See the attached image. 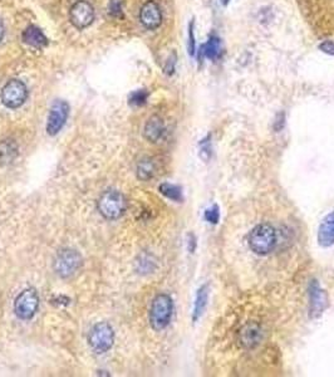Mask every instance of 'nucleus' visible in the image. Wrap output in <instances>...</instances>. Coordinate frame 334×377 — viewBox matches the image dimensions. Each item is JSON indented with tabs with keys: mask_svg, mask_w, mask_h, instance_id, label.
<instances>
[{
	"mask_svg": "<svg viewBox=\"0 0 334 377\" xmlns=\"http://www.w3.org/2000/svg\"><path fill=\"white\" fill-rule=\"evenodd\" d=\"M278 231L270 223H259L249 231L248 246L254 254L260 257L273 253L277 248Z\"/></svg>",
	"mask_w": 334,
	"mask_h": 377,
	"instance_id": "nucleus-1",
	"label": "nucleus"
},
{
	"mask_svg": "<svg viewBox=\"0 0 334 377\" xmlns=\"http://www.w3.org/2000/svg\"><path fill=\"white\" fill-rule=\"evenodd\" d=\"M97 208L101 215L107 220H116L124 214L127 209V201L123 194L117 190H107L99 196Z\"/></svg>",
	"mask_w": 334,
	"mask_h": 377,
	"instance_id": "nucleus-2",
	"label": "nucleus"
},
{
	"mask_svg": "<svg viewBox=\"0 0 334 377\" xmlns=\"http://www.w3.org/2000/svg\"><path fill=\"white\" fill-rule=\"evenodd\" d=\"M173 315V302L170 295L159 294L152 300L150 308V323L156 331H162L170 325Z\"/></svg>",
	"mask_w": 334,
	"mask_h": 377,
	"instance_id": "nucleus-3",
	"label": "nucleus"
},
{
	"mask_svg": "<svg viewBox=\"0 0 334 377\" xmlns=\"http://www.w3.org/2000/svg\"><path fill=\"white\" fill-rule=\"evenodd\" d=\"M114 332L111 325L107 322H99L91 330L88 336V343L96 353H104L113 346Z\"/></svg>",
	"mask_w": 334,
	"mask_h": 377,
	"instance_id": "nucleus-4",
	"label": "nucleus"
},
{
	"mask_svg": "<svg viewBox=\"0 0 334 377\" xmlns=\"http://www.w3.org/2000/svg\"><path fill=\"white\" fill-rule=\"evenodd\" d=\"M82 266V258L75 249H63L54 259V271L62 278L75 276Z\"/></svg>",
	"mask_w": 334,
	"mask_h": 377,
	"instance_id": "nucleus-5",
	"label": "nucleus"
},
{
	"mask_svg": "<svg viewBox=\"0 0 334 377\" xmlns=\"http://www.w3.org/2000/svg\"><path fill=\"white\" fill-rule=\"evenodd\" d=\"M38 307H39V297L33 288L24 289L15 298L14 310L20 320H30L34 317Z\"/></svg>",
	"mask_w": 334,
	"mask_h": 377,
	"instance_id": "nucleus-6",
	"label": "nucleus"
},
{
	"mask_svg": "<svg viewBox=\"0 0 334 377\" xmlns=\"http://www.w3.org/2000/svg\"><path fill=\"white\" fill-rule=\"evenodd\" d=\"M28 97L27 86L19 80H12L2 90V101L8 108H18Z\"/></svg>",
	"mask_w": 334,
	"mask_h": 377,
	"instance_id": "nucleus-7",
	"label": "nucleus"
},
{
	"mask_svg": "<svg viewBox=\"0 0 334 377\" xmlns=\"http://www.w3.org/2000/svg\"><path fill=\"white\" fill-rule=\"evenodd\" d=\"M68 113H70V106L65 101H57L52 106L48 116L47 122V132L50 136L57 135L60 130L64 126L65 121L68 118Z\"/></svg>",
	"mask_w": 334,
	"mask_h": 377,
	"instance_id": "nucleus-8",
	"label": "nucleus"
},
{
	"mask_svg": "<svg viewBox=\"0 0 334 377\" xmlns=\"http://www.w3.org/2000/svg\"><path fill=\"white\" fill-rule=\"evenodd\" d=\"M71 23L78 29H84L94 19L93 7L88 2H77L70 10Z\"/></svg>",
	"mask_w": 334,
	"mask_h": 377,
	"instance_id": "nucleus-9",
	"label": "nucleus"
},
{
	"mask_svg": "<svg viewBox=\"0 0 334 377\" xmlns=\"http://www.w3.org/2000/svg\"><path fill=\"white\" fill-rule=\"evenodd\" d=\"M140 20L147 29H156L162 23L161 9L155 2H147L140 12Z\"/></svg>",
	"mask_w": 334,
	"mask_h": 377,
	"instance_id": "nucleus-10",
	"label": "nucleus"
},
{
	"mask_svg": "<svg viewBox=\"0 0 334 377\" xmlns=\"http://www.w3.org/2000/svg\"><path fill=\"white\" fill-rule=\"evenodd\" d=\"M309 312L310 317H319L325 308V293L317 281H313L309 287Z\"/></svg>",
	"mask_w": 334,
	"mask_h": 377,
	"instance_id": "nucleus-11",
	"label": "nucleus"
},
{
	"mask_svg": "<svg viewBox=\"0 0 334 377\" xmlns=\"http://www.w3.org/2000/svg\"><path fill=\"white\" fill-rule=\"evenodd\" d=\"M165 131H166V129H165L164 119L160 116H152L151 118H149V121L146 122V124H145V139L149 142L156 144L160 140H162Z\"/></svg>",
	"mask_w": 334,
	"mask_h": 377,
	"instance_id": "nucleus-12",
	"label": "nucleus"
},
{
	"mask_svg": "<svg viewBox=\"0 0 334 377\" xmlns=\"http://www.w3.org/2000/svg\"><path fill=\"white\" fill-rule=\"evenodd\" d=\"M318 243L323 248H329L334 244V211L328 214L318 230Z\"/></svg>",
	"mask_w": 334,
	"mask_h": 377,
	"instance_id": "nucleus-13",
	"label": "nucleus"
},
{
	"mask_svg": "<svg viewBox=\"0 0 334 377\" xmlns=\"http://www.w3.org/2000/svg\"><path fill=\"white\" fill-rule=\"evenodd\" d=\"M262 337V331L256 323H248L244 326L240 332V342L245 348H254L260 343Z\"/></svg>",
	"mask_w": 334,
	"mask_h": 377,
	"instance_id": "nucleus-14",
	"label": "nucleus"
},
{
	"mask_svg": "<svg viewBox=\"0 0 334 377\" xmlns=\"http://www.w3.org/2000/svg\"><path fill=\"white\" fill-rule=\"evenodd\" d=\"M159 171L160 167L157 161L154 159H150V157L141 160L137 165V176H139V179L144 180V181L154 179L159 174Z\"/></svg>",
	"mask_w": 334,
	"mask_h": 377,
	"instance_id": "nucleus-15",
	"label": "nucleus"
},
{
	"mask_svg": "<svg viewBox=\"0 0 334 377\" xmlns=\"http://www.w3.org/2000/svg\"><path fill=\"white\" fill-rule=\"evenodd\" d=\"M23 40L27 44L37 48H42L48 44L47 37L43 34V32L39 28L34 27V25H30V27H28L24 30V33H23Z\"/></svg>",
	"mask_w": 334,
	"mask_h": 377,
	"instance_id": "nucleus-16",
	"label": "nucleus"
},
{
	"mask_svg": "<svg viewBox=\"0 0 334 377\" xmlns=\"http://www.w3.org/2000/svg\"><path fill=\"white\" fill-rule=\"evenodd\" d=\"M209 300V285L205 284L197 290V294H196L195 304H193V312H192V321L196 322L198 321V318L203 316L204 310H205L206 304H208Z\"/></svg>",
	"mask_w": 334,
	"mask_h": 377,
	"instance_id": "nucleus-17",
	"label": "nucleus"
},
{
	"mask_svg": "<svg viewBox=\"0 0 334 377\" xmlns=\"http://www.w3.org/2000/svg\"><path fill=\"white\" fill-rule=\"evenodd\" d=\"M17 156V146L10 140H5L0 144V165L8 164Z\"/></svg>",
	"mask_w": 334,
	"mask_h": 377,
	"instance_id": "nucleus-18",
	"label": "nucleus"
},
{
	"mask_svg": "<svg viewBox=\"0 0 334 377\" xmlns=\"http://www.w3.org/2000/svg\"><path fill=\"white\" fill-rule=\"evenodd\" d=\"M221 52H223L221 50V42L218 37H211L205 44V47H204L205 57H208L211 60H216L218 58H220Z\"/></svg>",
	"mask_w": 334,
	"mask_h": 377,
	"instance_id": "nucleus-19",
	"label": "nucleus"
},
{
	"mask_svg": "<svg viewBox=\"0 0 334 377\" xmlns=\"http://www.w3.org/2000/svg\"><path fill=\"white\" fill-rule=\"evenodd\" d=\"M159 190L162 195L166 196V198L170 199V200L176 201V203H181V201H182V199H183L182 190H181V187L177 186V185L167 184V182H165V184L160 185Z\"/></svg>",
	"mask_w": 334,
	"mask_h": 377,
	"instance_id": "nucleus-20",
	"label": "nucleus"
},
{
	"mask_svg": "<svg viewBox=\"0 0 334 377\" xmlns=\"http://www.w3.org/2000/svg\"><path fill=\"white\" fill-rule=\"evenodd\" d=\"M204 218L208 223L210 224H218L219 220H220V210H219L218 205H214L211 208L206 209L205 214H204Z\"/></svg>",
	"mask_w": 334,
	"mask_h": 377,
	"instance_id": "nucleus-21",
	"label": "nucleus"
},
{
	"mask_svg": "<svg viewBox=\"0 0 334 377\" xmlns=\"http://www.w3.org/2000/svg\"><path fill=\"white\" fill-rule=\"evenodd\" d=\"M147 97H149V93L146 91H136V92L132 93L131 97H129V103L135 104V106H142V104L146 103Z\"/></svg>",
	"mask_w": 334,
	"mask_h": 377,
	"instance_id": "nucleus-22",
	"label": "nucleus"
},
{
	"mask_svg": "<svg viewBox=\"0 0 334 377\" xmlns=\"http://www.w3.org/2000/svg\"><path fill=\"white\" fill-rule=\"evenodd\" d=\"M200 147H201V155H203V159H206V160L210 159L213 152H211V142L209 141V137L208 139L203 140Z\"/></svg>",
	"mask_w": 334,
	"mask_h": 377,
	"instance_id": "nucleus-23",
	"label": "nucleus"
},
{
	"mask_svg": "<svg viewBox=\"0 0 334 377\" xmlns=\"http://www.w3.org/2000/svg\"><path fill=\"white\" fill-rule=\"evenodd\" d=\"M109 13H111L112 15H114V17L121 15L122 8L119 0H111V2H109Z\"/></svg>",
	"mask_w": 334,
	"mask_h": 377,
	"instance_id": "nucleus-24",
	"label": "nucleus"
},
{
	"mask_svg": "<svg viewBox=\"0 0 334 377\" xmlns=\"http://www.w3.org/2000/svg\"><path fill=\"white\" fill-rule=\"evenodd\" d=\"M188 52L192 55L195 53V37H193V23H191L190 28H188Z\"/></svg>",
	"mask_w": 334,
	"mask_h": 377,
	"instance_id": "nucleus-25",
	"label": "nucleus"
},
{
	"mask_svg": "<svg viewBox=\"0 0 334 377\" xmlns=\"http://www.w3.org/2000/svg\"><path fill=\"white\" fill-rule=\"evenodd\" d=\"M319 49L322 50V52L327 53V54L334 55V42H330V40L323 42L322 44L319 45Z\"/></svg>",
	"mask_w": 334,
	"mask_h": 377,
	"instance_id": "nucleus-26",
	"label": "nucleus"
},
{
	"mask_svg": "<svg viewBox=\"0 0 334 377\" xmlns=\"http://www.w3.org/2000/svg\"><path fill=\"white\" fill-rule=\"evenodd\" d=\"M284 124H285V114L284 113H279L277 116V119H275V122H274V129L277 130L278 132H279L280 130L284 127Z\"/></svg>",
	"mask_w": 334,
	"mask_h": 377,
	"instance_id": "nucleus-27",
	"label": "nucleus"
},
{
	"mask_svg": "<svg viewBox=\"0 0 334 377\" xmlns=\"http://www.w3.org/2000/svg\"><path fill=\"white\" fill-rule=\"evenodd\" d=\"M196 249V238L193 234H190L188 235V250H190V253H193Z\"/></svg>",
	"mask_w": 334,
	"mask_h": 377,
	"instance_id": "nucleus-28",
	"label": "nucleus"
},
{
	"mask_svg": "<svg viewBox=\"0 0 334 377\" xmlns=\"http://www.w3.org/2000/svg\"><path fill=\"white\" fill-rule=\"evenodd\" d=\"M3 37H4V25H3V23L0 22V42H2Z\"/></svg>",
	"mask_w": 334,
	"mask_h": 377,
	"instance_id": "nucleus-29",
	"label": "nucleus"
},
{
	"mask_svg": "<svg viewBox=\"0 0 334 377\" xmlns=\"http://www.w3.org/2000/svg\"><path fill=\"white\" fill-rule=\"evenodd\" d=\"M229 2H230V0H221V3H223V4L224 5H225V4H228V3Z\"/></svg>",
	"mask_w": 334,
	"mask_h": 377,
	"instance_id": "nucleus-30",
	"label": "nucleus"
}]
</instances>
